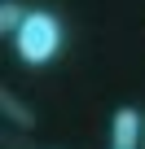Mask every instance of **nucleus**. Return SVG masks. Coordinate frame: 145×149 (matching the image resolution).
<instances>
[{"mask_svg":"<svg viewBox=\"0 0 145 149\" xmlns=\"http://www.w3.org/2000/svg\"><path fill=\"white\" fill-rule=\"evenodd\" d=\"M0 149H44L35 140V132H18V127H5L0 132Z\"/></svg>","mask_w":145,"mask_h":149,"instance_id":"nucleus-5","label":"nucleus"},{"mask_svg":"<svg viewBox=\"0 0 145 149\" xmlns=\"http://www.w3.org/2000/svg\"><path fill=\"white\" fill-rule=\"evenodd\" d=\"M0 114H5V123L18 127V132H35V127H40L35 105H31L27 97H18L13 88H0Z\"/></svg>","mask_w":145,"mask_h":149,"instance_id":"nucleus-3","label":"nucleus"},{"mask_svg":"<svg viewBox=\"0 0 145 149\" xmlns=\"http://www.w3.org/2000/svg\"><path fill=\"white\" fill-rule=\"evenodd\" d=\"M44 149H62V145H44Z\"/></svg>","mask_w":145,"mask_h":149,"instance_id":"nucleus-7","label":"nucleus"},{"mask_svg":"<svg viewBox=\"0 0 145 149\" xmlns=\"http://www.w3.org/2000/svg\"><path fill=\"white\" fill-rule=\"evenodd\" d=\"M62 44H66V26H62V18L53 9H31L27 22H22V31L13 35V53L31 70H44L48 61H57Z\"/></svg>","mask_w":145,"mask_h":149,"instance_id":"nucleus-1","label":"nucleus"},{"mask_svg":"<svg viewBox=\"0 0 145 149\" xmlns=\"http://www.w3.org/2000/svg\"><path fill=\"white\" fill-rule=\"evenodd\" d=\"M27 13H31V9H22L18 0H0V35H5V40H13V35L22 31Z\"/></svg>","mask_w":145,"mask_h":149,"instance_id":"nucleus-4","label":"nucleus"},{"mask_svg":"<svg viewBox=\"0 0 145 149\" xmlns=\"http://www.w3.org/2000/svg\"><path fill=\"white\" fill-rule=\"evenodd\" d=\"M141 149H145V110H141Z\"/></svg>","mask_w":145,"mask_h":149,"instance_id":"nucleus-6","label":"nucleus"},{"mask_svg":"<svg viewBox=\"0 0 145 149\" xmlns=\"http://www.w3.org/2000/svg\"><path fill=\"white\" fill-rule=\"evenodd\" d=\"M110 149H141V110L119 105L110 114Z\"/></svg>","mask_w":145,"mask_h":149,"instance_id":"nucleus-2","label":"nucleus"}]
</instances>
